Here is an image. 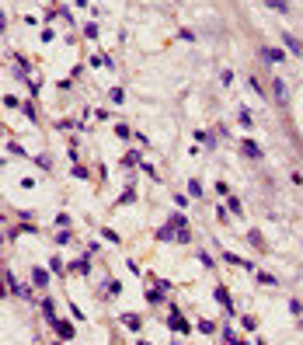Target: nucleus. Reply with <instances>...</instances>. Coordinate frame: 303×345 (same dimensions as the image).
I'll list each match as a JSON object with an SVG mask.
<instances>
[{"label":"nucleus","instance_id":"nucleus-1","mask_svg":"<svg viewBox=\"0 0 303 345\" xmlns=\"http://www.w3.org/2000/svg\"><path fill=\"white\" fill-rule=\"evenodd\" d=\"M4 289H7L11 296H21V300H32V293H28V289H25V286H21V282L14 279V272H11V269H4Z\"/></svg>","mask_w":303,"mask_h":345},{"label":"nucleus","instance_id":"nucleus-2","mask_svg":"<svg viewBox=\"0 0 303 345\" xmlns=\"http://www.w3.org/2000/svg\"><path fill=\"white\" fill-rule=\"evenodd\" d=\"M167 328H171L174 335H181V338H185V335H192V324H188V321H185V317L178 314V307H171V317H167Z\"/></svg>","mask_w":303,"mask_h":345},{"label":"nucleus","instance_id":"nucleus-3","mask_svg":"<svg viewBox=\"0 0 303 345\" xmlns=\"http://www.w3.org/2000/svg\"><path fill=\"white\" fill-rule=\"evenodd\" d=\"M258 56L265 60V63H286L289 56H286V49H275V46H261L258 49Z\"/></svg>","mask_w":303,"mask_h":345},{"label":"nucleus","instance_id":"nucleus-4","mask_svg":"<svg viewBox=\"0 0 303 345\" xmlns=\"http://www.w3.org/2000/svg\"><path fill=\"white\" fill-rule=\"evenodd\" d=\"M91 258H94V255H91V251H84L77 262H70V272H77V276H84V279H91Z\"/></svg>","mask_w":303,"mask_h":345},{"label":"nucleus","instance_id":"nucleus-5","mask_svg":"<svg viewBox=\"0 0 303 345\" xmlns=\"http://www.w3.org/2000/svg\"><path fill=\"white\" fill-rule=\"evenodd\" d=\"M272 94H275V101H279L282 108L289 105V84H286L282 77H275V80H272Z\"/></svg>","mask_w":303,"mask_h":345},{"label":"nucleus","instance_id":"nucleus-6","mask_svg":"<svg viewBox=\"0 0 303 345\" xmlns=\"http://www.w3.org/2000/svg\"><path fill=\"white\" fill-rule=\"evenodd\" d=\"M39 310H42V317H46V324H49V328L60 321V317H56V303H53L49 296H42V300H39Z\"/></svg>","mask_w":303,"mask_h":345},{"label":"nucleus","instance_id":"nucleus-7","mask_svg":"<svg viewBox=\"0 0 303 345\" xmlns=\"http://www.w3.org/2000/svg\"><path fill=\"white\" fill-rule=\"evenodd\" d=\"M282 46H286V53H293L296 60H300V56H303V42H300V39H296V35H289V28L282 32Z\"/></svg>","mask_w":303,"mask_h":345},{"label":"nucleus","instance_id":"nucleus-8","mask_svg":"<svg viewBox=\"0 0 303 345\" xmlns=\"http://www.w3.org/2000/svg\"><path fill=\"white\" fill-rule=\"evenodd\" d=\"M240 153H244L247 160H261V157H265V150H261L254 139H244V143H240Z\"/></svg>","mask_w":303,"mask_h":345},{"label":"nucleus","instance_id":"nucleus-9","mask_svg":"<svg viewBox=\"0 0 303 345\" xmlns=\"http://www.w3.org/2000/svg\"><path fill=\"white\" fill-rule=\"evenodd\" d=\"M53 331H56V338H63V342H74V338H77V328H74V324H67V321H56Z\"/></svg>","mask_w":303,"mask_h":345},{"label":"nucleus","instance_id":"nucleus-10","mask_svg":"<svg viewBox=\"0 0 303 345\" xmlns=\"http://www.w3.org/2000/svg\"><path fill=\"white\" fill-rule=\"evenodd\" d=\"M195 143H199V146H206V150H216V143H220V139H216V133H209V129H195Z\"/></svg>","mask_w":303,"mask_h":345},{"label":"nucleus","instance_id":"nucleus-11","mask_svg":"<svg viewBox=\"0 0 303 345\" xmlns=\"http://www.w3.org/2000/svg\"><path fill=\"white\" fill-rule=\"evenodd\" d=\"M213 296H216V303H223V310H227V314L237 310V307H233V296L227 293V286H216V289H213Z\"/></svg>","mask_w":303,"mask_h":345},{"label":"nucleus","instance_id":"nucleus-12","mask_svg":"<svg viewBox=\"0 0 303 345\" xmlns=\"http://www.w3.org/2000/svg\"><path fill=\"white\" fill-rule=\"evenodd\" d=\"M49 282H53V279H49V272H46V269L32 265V286H35V289H46Z\"/></svg>","mask_w":303,"mask_h":345},{"label":"nucleus","instance_id":"nucleus-13","mask_svg":"<svg viewBox=\"0 0 303 345\" xmlns=\"http://www.w3.org/2000/svg\"><path fill=\"white\" fill-rule=\"evenodd\" d=\"M115 293H122V282L119 279H101V293L98 296L105 300V296H115Z\"/></svg>","mask_w":303,"mask_h":345},{"label":"nucleus","instance_id":"nucleus-14","mask_svg":"<svg viewBox=\"0 0 303 345\" xmlns=\"http://www.w3.org/2000/svg\"><path fill=\"white\" fill-rule=\"evenodd\" d=\"M164 293H167V289H160V286H147V303H150V307H160V303H164Z\"/></svg>","mask_w":303,"mask_h":345},{"label":"nucleus","instance_id":"nucleus-15","mask_svg":"<svg viewBox=\"0 0 303 345\" xmlns=\"http://www.w3.org/2000/svg\"><path fill=\"white\" fill-rule=\"evenodd\" d=\"M49 272H53V276H67V272H70V265H67L60 255H53V258H49Z\"/></svg>","mask_w":303,"mask_h":345},{"label":"nucleus","instance_id":"nucleus-16","mask_svg":"<svg viewBox=\"0 0 303 345\" xmlns=\"http://www.w3.org/2000/svg\"><path fill=\"white\" fill-rule=\"evenodd\" d=\"M140 164H143V150H129L122 157V167H140Z\"/></svg>","mask_w":303,"mask_h":345},{"label":"nucleus","instance_id":"nucleus-17","mask_svg":"<svg viewBox=\"0 0 303 345\" xmlns=\"http://www.w3.org/2000/svg\"><path fill=\"white\" fill-rule=\"evenodd\" d=\"M223 262H227V265H237V269H254V265H251L247 258H237L233 251H223Z\"/></svg>","mask_w":303,"mask_h":345},{"label":"nucleus","instance_id":"nucleus-18","mask_svg":"<svg viewBox=\"0 0 303 345\" xmlns=\"http://www.w3.org/2000/svg\"><path fill=\"white\" fill-rule=\"evenodd\" d=\"M115 136L122 139V143H133V136H136V133H133L126 122H115Z\"/></svg>","mask_w":303,"mask_h":345},{"label":"nucleus","instance_id":"nucleus-19","mask_svg":"<svg viewBox=\"0 0 303 345\" xmlns=\"http://www.w3.org/2000/svg\"><path fill=\"white\" fill-rule=\"evenodd\" d=\"M122 324H126L129 331H140V328H143V321H140V314H122Z\"/></svg>","mask_w":303,"mask_h":345},{"label":"nucleus","instance_id":"nucleus-20","mask_svg":"<svg viewBox=\"0 0 303 345\" xmlns=\"http://www.w3.org/2000/svg\"><path fill=\"white\" fill-rule=\"evenodd\" d=\"M265 4H268L272 11H279V14H293V4H289V0H265Z\"/></svg>","mask_w":303,"mask_h":345},{"label":"nucleus","instance_id":"nucleus-21","mask_svg":"<svg viewBox=\"0 0 303 345\" xmlns=\"http://www.w3.org/2000/svg\"><path fill=\"white\" fill-rule=\"evenodd\" d=\"M237 119H240V126H244V129H251V126H254V115H251V108H237Z\"/></svg>","mask_w":303,"mask_h":345},{"label":"nucleus","instance_id":"nucleus-22","mask_svg":"<svg viewBox=\"0 0 303 345\" xmlns=\"http://www.w3.org/2000/svg\"><path fill=\"white\" fill-rule=\"evenodd\" d=\"M167 223H174V227H188V216H185V209H174V213L167 216Z\"/></svg>","mask_w":303,"mask_h":345},{"label":"nucleus","instance_id":"nucleus-23","mask_svg":"<svg viewBox=\"0 0 303 345\" xmlns=\"http://www.w3.org/2000/svg\"><path fill=\"white\" fill-rule=\"evenodd\" d=\"M35 167H39V171H53V160H49V153H35Z\"/></svg>","mask_w":303,"mask_h":345},{"label":"nucleus","instance_id":"nucleus-24","mask_svg":"<svg viewBox=\"0 0 303 345\" xmlns=\"http://www.w3.org/2000/svg\"><path fill=\"white\" fill-rule=\"evenodd\" d=\"M188 196H192V199H206V196H202V182H199V178H192V182H188Z\"/></svg>","mask_w":303,"mask_h":345},{"label":"nucleus","instance_id":"nucleus-25","mask_svg":"<svg viewBox=\"0 0 303 345\" xmlns=\"http://www.w3.org/2000/svg\"><path fill=\"white\" fill-rule=\"evenodd\" d=\"M129 203H136V189H126V192L115 199V206H129Z\"/></svg>","mask_w":303,"mask_h":345},{"label":"nucleus","instance_id":"nucleus-26","mask_svg":"<svg viewBox=\"0 0 303 345\" xmlns=\"http://www.w3.org/2000/svg\"><path fill=\"white\" fill-rule=\"evenodd\" d=\"M56 244H74V234H70V227H60V230H56Z\"/></svg>","mask_w":303,"mask_h":345},{"label":"nucleus","instance_id":"nucleus-27","mask_svg":"<svg viewBox=\"0 0 303 345\" xmlns=\"http://www.w3.org/2000/svg\"><path fill=\"white\" fill-rule=\"evenodd\" d=\"M140 171H143V175H147L150 182H160V175H157V167H153L150 160H143V164H140Z\"/></svg>","mask_w":303,"mask_h":345},{"label":"nucleus","instance_id":"nucleus-28","mask_svg":"<svg viewBox=\"0 0 303 345\" xmlns=\"http://www.w3.org/2000/svg\"><path fill=\"white\" fill-rule=\"evenodd\" d=\"M247 84H251V91H254V94H261V101H265V98H268V91H265V84H261V80H258V77H251V80H247Z\"/></svg>","mask_w":303,"mask_h":345},{"label":"nucleus","instance_id":"nucleus-29","mask_svg":"<svg viewBox=\"0 0 303 345\" xmlns=\"http://www.w3.org/2000/svg\"><path fill=\"white\" fill-rule=\"evenodd\" d=\"M21 112H25V119H28V122H39V112H35V105H32V101H25V105H21Z\"/></svg>","mask_w":303,"mask_h":345},{"label":"nucleus","instance_id":"nucleus-30","mask_svg":"<svg viewBox=\"0 0 303 345\" xmlns=\"http://www.w3.org/2000/svg\"><path fill=\"white\" fill-rule=\"evenodd\" d=\"M227 206H230L233 216H244V206H240V199H237V196H227Z\"/></svg>","mask_w":303,"mask_h":345},{"label":"nucleus","instance_id":"nucleus-31","mask_svg":"<svg viewBox=\"0 0 303 345\" xmlns=\"http://www.w3.org/2000/svg\"><path fill=\"white\" fill-rule=\"evenodd\" d=\"M77 126H80L77 119H60V122H56V129H60V133H70V129H77Z\"/></svg>","mask_w":303,"mask_h":345},{"label":"nucleus","instance_id":"nucleus-32","mask_svg":"<svg viewBox=\"0 0 303 345\" xmlns=\"http://www.w3.org/2000/svg\"><path fill=\"white\" fill-rule=\"evenodd\" d=\"M70 175H74V178H80V182H87V178H91V171H87L84 164H74V167H70Z\"/></svg>","mask_w":303,"mask_h":345},{"label":"nucleus","instance_id":"nucleus-33","mask_svg":"<svg viewBox=\"0 0 303 345\" xmlns=\"http://www.w3.org/2000/svg\"><path fill=\"white\" fill-rule=\"evenodd\" d=\"M220 342H240V338L233 335V328H230V324H223V328H220Z\"/></svg>","mask_w":303,"mask_h":345},{"label":"nucleus","instance_id":"nucleus-34","mask_svg":"<svg viewBox=\"0 0 303 345\" xmlns=\"http://www.w3.org/2000/svg\"><path fill=\"white\" fill-rule=\"evenodd\" d=\"M254 279H258L261 286H279V279L272 276V272H258V276H254Z\"/></svg>","mask_w":303,"mask_h":345},{"label":"nucleus","instance_id":"nucleus-35","mask_svg":"<svg viewBox=\"0 0 303 345\" xmlns=\"http://www.w3.org/2000/svg\"><path fill=\"white\" fill-rule=\"evenodd\" d=\"M84 39H98V21H94V18L84 25Z\"/></svg>","mask_w":303,"mask_h":345},{"label":"nucleus","instance_id":"nucleus-36","mask_svg":"<svg viewBox=\"0 0 303 345\" xmlns=\"http://www.w3.org/2000/svg\"><path fill=\"white\" fill-rule=\"evenodd\" d=\"M87 67H108V56H101V53L87 56Z\"/></svg>","mask_w":303,"mask_h":345},{"label":"nucleus","instance_id":"nucleus-37","mask_svg":"<svg viewBox=\"0 0 303 345\" xmlns=\"http://www.w3.org/2000/svg\"><path fill=\"white\" fill-rule=\"evenodd\" d=\"M108 98H112L115 105H122V101H126V91H122V87H112V91H108Z\"/></svg>","mask_w":303,"mask_h":345},{"label":"nucleus","instance_id":"nucleus-38","mask_svg":"<svg viewBox=\"0 0 303 345\" xmlns=\"http://www.w3.org/2000/svg\"><path fill=\"white\" fill-rule=\"evenodd\" d=\"M4 108H7V112H14V108H21V101H18L14 94H4Z\"/></svg>","mask_w":303,"mask_h":345},{"label":"nucleus","instance_id":"nucleus-39","mask_svg":"<svg viewBox=\"0 0 303 345\" xmlns=\"http://www.w3.org/2000/svg\"><path fill=\"white\" fill-rule=\"evenodd\" d=\"M101 237H105V241H112V244H122V237H119L115 230H108V227H101Z\"/></svg>","mask_w":303,"mask_h":345},{"label":"nucleus","instance_id":"nucleus-40","mask_svg":"<svg viewBox=\"0 0 303 345\" xmlns=\"http://www.w3.org/2000/svg\"><path fill=\"white\" fill-rule=\"evenodd\" d=\"M247 241H251L254 248H265V237H261V230H251V234H247Z\"/></svg>","mask_w":303,"mask_h":345},{"label":"nucleus","instance_id":"nucleus-41","mask_svg":"<svg viewBox=\"0 0 303 345\" xmlns=\"http://www.w3.org/2000/svg\"><path fill=\"white\" fill-rule=\"evenodd\" d=\"M199 331H202V335H216V331H220V328H216V324H213V321H199Z\"/></svg>","mask_w":303,"mask_h":345},{"label":"nucleus","instance_id":"nucleus-42","mask_svg":"<svg viewBox=\"0 0 303 345\" xmlns=\"http://www.w3.org/2000/svg\"><path fill=\"white\" fill-rule=\"evenodd\" d=\"M7 150H11L14 157H25V146H21V143H11V139H7Z\"/></svg>","mask_w":303,"mask_h":345},{"label":"nucleus","instance_id":"nucleus-43","mask_svg":"<svg viewBox=\"0 0 303 345\" xmlns=\"http://www.w3.org/2000/svg\"><path fill=\"white\" fill-rule=\"evenodd\" d=\"M216 220L227 223V220H230V206H216Z\"/></svg>","mask_w":303,"mask_h":345},{"label":"nucleus","instance_id":"nucleus-44","mask_svg":"<svg viewBox=\"0 0 303 345\" xmlns=\"http://www.w3.org/2000/svg\"><path fill=\"white\" fill-rule=\"evenodd\" d=\"M289 314H296V317H303V303H300V300H289Z\"/></svg>","mask_w":303,"mask_h":345},{"label":"nucleus","instance_id":"nucleus-45","mask_svg":"<svg viewBox=\"0 0 303 345\" xmlns=\"http://www.w3.org/2000/svg\"><path fill=\"white\" fill-rule=\"evenodd\" d=\"M220 84H227V87L233 84V70H220Z\"/></svg>","mask_w":303,"mask_h":345},{"label":"nucleus","instance_id":"nucleus-46","mask_svg":"<svg viewBox=\"0 0 303 345\" xmlns=\"http://www.w3.org/2000/svg\"><path fill=\"white\" fill-rule=\"evenodd\" d=\"M240 324H244L247 331H258V321H254V317H240Z\"/></svg>","mask_w":303,"mask_h":345},{"label":"nucleus","instance_id":"nucleus-47","mask_svg":"<svg viewBox=\"0 0 303 345\" xmlns=\"http://www.w3.org/2000/svg\"><path fill=\"white\" fill-rule=\"evenodd\" d=\"M56 227H70V213H60L56 216Z\"/></svg>","mask_w":303,"mask_h":345},{"label":"nucleus","instance_id":"nucleus-48","mask_svg":"<svg viewBox=\"0 0 303 345\" xmlns=\"http://www.w3.org/2000/svg\"><path fill=\"white\" fill-rule=\"evenodd\" d=\"M195 258H199V262H202V265H206V269H213V258H209V255H206V251H199V255H195Z\"/></svg>","mask_w":303,"mask_h":345},{"label":"nucleus","instance_id":"nucleus-49","mask_svg":"<svg viewBox=\"0 0 303 345\" xmlns=\"http://www.w3.org/2000/svg\"><path fill=\"white\" fill-rule=\"evenodd\" d=\"M213 189H216V192H220V196H230V185H227V182H216V185H213Z\"/></svg>","mask_w":303,"mask_h":345},{"label":"nucleus","instance_id":"nucleus-50","mask_svg":"<svg viewBox=\"0 0 303 345\" xmlns=\"http://www.w3.org/2000/svg\"><path fill=\"white\" fill-rule=\"evenodd\" d=\"M300 328H303V317H300Z\"/></svg>","mask_w":303,"mask_h":345}]
</instances>
